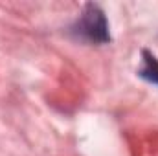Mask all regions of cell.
I'll use <instances>...</instances> for the list:
<instances>
[{"label": "cell", "mask_w": 158, "mask_h": 156, "mask_svg": "<svg viewBox=\"0 0 158 156\" xmlns=\"http://www.w3.org/2000/svg\"><path fill=\"white\" fill-rule=\"evenodd\" d=\"M72 35L90 44H107L110 42V30L109 20L103 9L98 4H86L83 13L70 28Z\"/></svg>", "instance_id": "obj_1"}, {"label": "cell", "mask_w": 158, "mask_h": 156, "mask_svg": "<svg viewBox=\"0 0 158 156\" xmlns=\"http://www.w3.org/2000/svg\"><path fill=\"white\" fill-rule=\"evenodd\" d=\"M142 57H143V64L138 70V76L142 79H145L147 83L158 86V59L147 50L142 51Z\"/></svg>", "instance_id": "obj_2"}]
</instances>
